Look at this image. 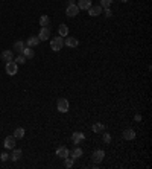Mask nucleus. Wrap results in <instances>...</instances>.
I'll use <instances>...</instances> for the list:
<instances>
[{"label":"nucleus","instance_id":"obj_1","mask_svg":"<svg viewBox=\"0 0 152 169\" xmlns=\"http://www.w3.org/2000/svg\"><path fill=\"white\" fill-rule=\"evenodd\" d=\"M63 46H64V40H63V37H55L52 41H50V49L53 50V52H58V50H61L63 49Z\"/></svg>","mask_w":152,"mask_h":169},{"label":"nucleus","instance_id":"obj_2","mask_svg":"<svg viewBox=\"0 0 152 169\" xmlns=\"http://www.w3.org/2000/svg\"><path fill=\"white\" fill-rule=\"evenodd\" d=\"M56 108H58L59 113H67L69 108H70V104H69V101H67L66 98H61V99H58V102H56Z\"/></svg>","mask_w":152,"mask_h":169},{"label":"nucleus","instance_id":"obj_3","mask_svg":"<svg viewBox=\"0 0 152 169\" xmlns=\"http://www.w3.org/2000/svg\"><path fill=\"white\" fill-rule=\"evenodd\" d=\"M17 70H18V67H17V63H15V61H8V63H6V73H8V75L14 76V75L17 73Z\"/></svg>","mask_w":152,"mask_h":169},{"label":"nucleus","instance_id":"obj_4","mask_svg":"<svg viewBox=\"0 0 152 169\" xmlns=\"http://www.w3.org/2000/svg\"><path fill=\"white\" fill-rule=\"evenodd\" d=\"M78 12H79V8H78V5H75V3L69 5V6H67V9H66L67 17H75V15H78Z\"/></svg>","mask_w":152,"mask_h":169},{"label":"nucleus","instance_id":"obj_5","mask_svg":"<svg viewBox=\"0 0 152 169\" xmlns=\"http://www.w3.org/2000/svg\"><path fill=\"white\" fill-rule=\"evenodd\" d=\"M5 148L6 149H14L15 148V137L14 136H8L5 139Z\"/></svg>","mask_w":152,"mask_h":169},{"label":"nucleus","instance_id":"obj_6","mask_svg":"<svg viewBox=\"0 0 152 169\" xmlns=\"http://www.w3.org/2000/svg\"><path fill=\"white\" fill-rule=\"evenodd\" d=\"M56 156H58L59 159H67V157L70 156V151H69L66 146H59V148L56 149Z\"/></svg>","mask_w":152,"mask_h":169},{"label":"nucleus","instance_id":"obj_7","mask_svg":"<svg viewBox=\"0 0 152 169\" xmlns=\"http://www.w3.org/2000/svg\"><path fill=\"white\" fill-rule=\"evenodd\" d=\"M104 159H105V152H104L102 149H97V151H94V152H93V162L101 163Z\"/></svg>","mask_w":152,"mask_h":169},{"label":"nucleus","instance_id":"obj_8","mask_svg":"<svg viewBox=\"0 0 152 169\" xmlns=\"http://www.w3.org/2000/svg\"><path fill=\"white\" fill-rule=\"evenodd\" d=\"M49 37H50V31H49V28H41V31H40V34H38L40 41H46Z\"/></svg>","mask_w":152,"mask_h":169},{"label":"nucleus","instance_id":"obj_9","mask_svg":"<svg viewBox=\"0 0 152 169\" xmlns=\"http://www.w3.org/2000/svg\"><path fill=\"white\" fill-rule=\"evenodd\" d=\"M102 9H104V8H102L101 5H99V6H90V8H88V14H90L91 17H97V15L102 12Z\"/></svg>","mask_w":152,"mask_h":169},{"label":"nucleus","instance_id":"obj_10","mask_svg":"<svg viewBox=\"0 0 152 169\" xmlns=\"http://www.w3.org/2000/svg\"><path fill=\"white\" fill-rule=\"evenodd\" d=\"M84 139H85V136H84L82 133H73V134H72V142H73L75 145H79L81 142H84Z\"/></svg>","mask_w":152,"mask_h":169},{"label":"nucleus","instance_id":"obj_11","mask_svg":"<svg viewBox=\"0 0 152 169\" xmlns=\"http://www.w3.org/2000/svg\"><path fill=\"white\" fill-rule=\"evenodd\" d=\"M122 136H123L125 140H132V139H135V133H134V129H131V128L125 129V131L122 133Z\"/></svg>","mask_w":152,"mask_h":169},{"label":"nucleus","instance_id":"obj_12","mask_svg":"<svg viewBox=\"0 0 152 169\" xmlns=\"http://www.w3.org/2000/svg\"><path fill=\"white\" fill-rule=\"evenodd\" d=\"M64 44L73 49V47H78V44H79V41H78V38H75V37H67V40L64 41Z\"/></svg>","mask_w":152,"mask_h":169},{"label":"nucleus","instance_id":"obj_13","mask_svg":"<svg viewBox=\"0 0 152 169\" xmlns=\"http://www.w3.org/2000/svg\"><path fill=\"white\" fill-rule=\"evenodd\" d=\"M21 53H23V55L26 56V60H31V58H34V55H35L34 49H32V47H29V46H28V47H25Z\"/></svg>","mask_w":152,"mask_h":169},{"label":"nucleus","instance_id":"obj_14","mask_svg":"<svg viewBox=\"0 0 152 169\" xmlns=\"http://www.w3.org/2000/svg\"><path fill=\"white\" fill-rule=\"evenodd\" d=\"M21 154H23L21 149H15V148H14V149H12V154H11V160H12V162H18V160L21 159Z\"/></svg>","mask_w":152,"mask_h":169},{"label":"nucleus","instance_id":"obj_15","mask_svg":"<svg viewBox=\"0 0 152 169\" xmlns=\"http://www.w3.org/2000/svg\"><path fill=\"white\" fill-rule=\"evenodd\" d=\"M91 6V0H79L78 2V8L79 9H88Z\"/></svg>","mask_w":152,"mask_h":169},{"label":"nucleus","instance_id":"obj_16","mask_svg":"<svg viewBox=\"0 0 152 169\" xmlns=\"http://www.w3.org/2000/svg\"><path fill=\"white\" fill-rule=\"evenodd\" d=\"M81 156H82V149H81L79 146H76L75 149H72V152H70L69 157H72V159H79Z\"/></svg>","mask_w":152,"mask_h":169},{"label":"nucleus","instance_id":"obj_17","mask_svg":"<svg viewBox=\"0 0 152 169\" xmlns=\"http://www.w3.org/2000/svg\"><path fill=\"white\" fill-rule=\"evenodd\" d=\"M2 60L6 61V63L8 61H12V52L11 50H3L2 52Z\"/></svg>","mask_w":152,"mask_h":169},{"label":"nucleus","instance_id":"obj_18","mask_svg":"<svg viewBox=\"0 0 152 169\" xmlns=\"http://www.w3.org/2000/svg\"><path fill=\"white\" fill-rule=\"evenodd\" d=\"M58 32H59V37H67V35H69V28H67V25H61L59 29H58Z\"/></svg>","mask_w":152,"mask_h":169},{"label":"nucleus","instance_id":"obj_19","mask_svg":"<svg viewBox=\"0 0 152 169\" xmlns=\"http://www.w3.org/2000/svg\"><path fill=\"white\" fill-rule=\"evenodd\" d=\"M26 43H28V46H29V47H35L38 43H40V38H38V37H29Z\"/></svg>","mask_w":152,"mask_h":169},{"label":"nucleus","instance_id":"obj_20","mask_svg":"<svg viewBox=\"0 0 152 169\" xmlns=\"http://www.w3.org/2000/svg\"><path fill=\"white\" fill-rule=\"evenodd\" d=\"M49 23H50V18H49L47 15H41V17H40V25H41V28H47Z\"/></svg>","mask_w":152,"mask_h":169},{"label":"nucleus","instance_id":"obj_21","mask_svg":"<svg viewBox=\"0 0 152 169\" xmlns=\"http://www.w3.org/2000/svg\"><path fill=\"white\" fill-rule=\"evenodd\" d=\"M25 47H26L25 41H15V43H14V49H15L17 52H20V53L23 52V49H25Z\"/></svg>","mask_w":152,"mask_h":169},{"label":"nucleus","instance_id":"obj_22","mask_svg":"<svg viewBox=\"0 0 152 169\" xmlns=\"http://www.w3.org/2000/svg\"><path fill=\"white\" fill-rule=\"evenodd\" d=\"M104 129H105V125L101 124V122H96V124L93 125V131H94V133H102Z\"/></svg>","mask_w":152,"mask_h":169},{"label":"nucleus","instance_id":"obj_23","mask_svg":"<svg viewBox=\"0 0 152 169\" xmlns=\"http://www.w3.org/2000/svg\"><path fill=\"white\" fill-rule=\"evenodd\" d=\"M14 137H15V139H23V137H25V129H23V128H17V129L14 131Z\"/></svg>","mask_w":152,"mask_h":169},{"label":"nucleus","instance_id":"obj_24","mask_svg":"<svg viewBox=\"0 0 152 169\" xmlns=\"http://www.w3.org/2000/svg\"><path fill=\"white\" fill-rule=\"evenodd\" d=\"M15 63H17V64H25V63H26V56H25L23 53H21V55H18V56H17V60H15Z\"/></svg>","mask_w":152,"mask_h":169},{"label":"nucleus","instance_id":"obj_25","mask_svg":"<svg viewBox=\"0 0 152 169\" xmlns=\"http://www.w3.org/2000/svg\"><path fill=\"white\" fill-rule=\"evenodd\" d=\"M113 3V0H101V6L104 8V9H107V8H110V5Z\"/></svg>","mask_w":152,"mask_h":169},{"label":"nucleus","instance_id":"obj_26","mask_svg":"<svg viewBox=\"0 0 152 169\" xmlns=\"http://www.w3.org/2000/svg\"><path fill=\"white\" fill-rule=\"evenodd\" d=\"M64 160H66V168H72L73 163H75V159H69V157H67V159H64Z\"/></svg>","mask_w":152,"mask_h":169},{"label":"nucleus","instance_id":"obj_27","mask_svg":"<svg viewBox=\"0 0 152 169\" xmlns=\"http://www.w3.org/2000/svg\"><path fill=\"white\" fill-rule=\"evenodd\" d=\"M104 142H105V143H110V142H111V136H110L108 133L104 134Z\"/></svg>","mask_w":152,"mask_h":169},{"label":"nucleus","instance_id":"obj_28","mask_svg":"<svg viewBox=\"0 0 152 169\" xmlns=\"http://www.w3.org/2000/svg\"><path fill=\"white\" fill-rule=\"evenodd\" d=\"M104 12H105V17H111V15H113V12H111V9H110V8H107Z\"/></svg>","mask_w":152,"mask_h":169},{"label":"nucleus","instance_id":"obj_29","mask_svg":"<svg viewBox=\"0 0 152 169\" xmlns=\"http://www.w3.org/2000/svg\"><path fill=\"white\" fill-rule=\"evenodd\" d=\"M0 159H2V162H6V160H8L9 157H8V154H6V152H3V154L0 156Z\"/></svg>","mask_w":152,"mask_h":169},{"label":"nucleus","instance_id":"obj_30","mask_svg":"<svg viewBox=\"0 0 152 169\" xmlns=\"http://www.w3.org/2000/svg\"><path fill=\"white\" fill-rule=\"evenodd\" d=\"M134 119H135V122H140V121H142V116H140V114H135Z\"/></svg>","mask_w":152,"mask_h":169},{"label":"nucleus","instance_id":"obj_31","mask_svg":"<svg viewBox=\"0 0 152 169\" xmlns=\"http://www.w3.org/2000/svg\"><path fill=\"white\" fill-rule=\"evenodd\" d=\"M120 2H123V3H126V2H128V0H120Z\"/></svg>","mask_w":152,"mask_h":169}]
</instances>
